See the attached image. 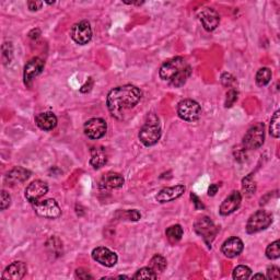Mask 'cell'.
<instances>
[{
    "mask_svg": "<svg viewBox=\"0 0 280 280\" xmlns=\"http://www.w3.org/2000/svg\"><path fill=\"white\" fill-rule=\"evenodd\" d=\"M184 192H185V186L178 184V185H175V186L165 187L163 189H161L158 193L156 199L159 202H161V204H164V202H169V201L180 198L181 196L184 194Z\"/></svg>",
    "mask_w": 280,
    "mask_h": 280,
    "instance_id": "e0dca14e",
    "label": "cell"
},
{
    "mask_svg": "<svg viewBox=\"0 0 280 280\" xmlns=\"http://www.w3.org/2000/svg\"><path fill=\"white\" fill-rule=\"evenodd\" d=\"M161 138V128L159 121L154 115H151L148 118L146 124L142 126L139 132V140L141 144L146 147H151L157 144Z\"/></svg>",
    "mask_w": 280,
    "mask_h": 280,
    "instance_id": "3957f363",
    "label": "cell"
},
{
    "mask_svg": "<svg viewBox=\"0 0 280 280\" xmlns=\"http://www.w3.org/2000/svg\"><path fill=\"white\" fill-rule=\"evenodd\" d=\"M33 208L40 217L47 219H57L62 214L61 207L55 199H44L39 200L33 204Z\"/></svg>",
    "mask_w": 280,
    "mask_h": 280,
    "instance_id": "ba28073f",
    "label": "cell"
},
{
    "mask_svg": "<svg viewBox=\"0 0 280 280\" xmlns=\"http://www.w3.org/2000/svg\"><path fill=\"white\" fill-rule=\"evenodd\" d=\"M252 278L253 279H261V280H264L265 276L263 275V273H255V275Z\"/></svg>",
    "mask_w": 280,
    "mask_h": 280,
    "instance_id": "b9f144b4",
    "label": "cell"
},
{
    "mask_svg": "<svg viewBox=\"0 0 280 280\" xmlns=\"http://www.w3.org/2000/svg\"><path fill=\"white\" fill-rule=\"evenodd\" d=\"M13 57H14V50H13V44L8 43V42H6L3 45V61L5 65H8L13 61Z\"/></svg>",
    "mask_w": 280,
    "mask_h": 280,
    "instance_id": "4dcf8cb0",
    "label": "cell"
},
{
    "mask_svg": "<svg viewBox=\"0 0 280 280\" xmlns=\"http://www.w3.org/2000/svg\"><path fill=\"white\" fill-rule=\"evenodd\" d=\"M221 81H222L223 86L229 87V86H231V83L234 81V78L230 74H223L221 77Z\"/></svg>",
    "mask_w": 280,
    "mask_h": 280,
    "instance_id": "d590c367",
    "label": "cell"
},
{
    "mask_svg": "<svg viewBox=\"0 0 280 280\" xmlns=\"http://www.w3.org/2000/svg\"><path fill=\"white\" fill-rule=\"evenodd\" d=\"M183 228L181 227L180 224H174V225H172V227L168 228L165 231V234H166V237H168L169 241L171 243H176L180 241L182 239V236H183Z\"/></svg>",
    "mask_w": 280,
    "mask_h": 280,
    "instance_id": "603a6c76",
    "label": "cell"
},
{
    "mask_svg": "<svg viewBox=\"0 0 280 280\" xmlns=\"http://www.w3.org/2000/svg\"><path fill=\"white\" fill-rule=\"evenodd\" d=\"M49 192V185L43 181L37 180L32 182L26 189V198L31 202V204H35L38 202L44 195Z\"/></svg>",
    "mask_w": 280,
    "mask_h": 280,
    "instance_id": "4fadbf2b",
    "label": "cell"
},
{
    "mask_svg": "<svg viewBox=\"0 0 280 280\" xmlns=\"http://www.w3.org/2000/svg\"><path fill=\"white\" fill-rule=\"evenodd\" d=\"M125 180L124 177L120 173H115V172H110L100 181V187L104 189H114V188H120L124 185Z\"/></svg>",
    "mask_w": 280,
    "mask_h": 280,
    "instance_id": "ffe728a7",
    "label": "cell"
},
{
    "mask_svg": "<svg viewBox=\"0 0 280 280\" xmlns=\"http://www.w3.org/2000/svg\"><path fill=\"white\" fill-rule=\"evenodd\" d=\"M280 269L277 266L268 267L267 269V277L269 279H279L280 277Z\"/></svg>",
    "mask_w": 280,
    "mask_h": 280,
    "instance_id": "836d02e7",
    "label": "cell"
},
{
    "mask_svg": "<svg viewBox=\"0 0 280 280\" xmlns=\"http://www.w3.org/2000/svg\"><path fill=\"white\" fill-rule=\"evenodd\" d=\"M35 123H37L39 128L45 130V132H49V130H53L57 126V117L52 112L40 113L35 117Z\"/></svg>",
    "mask_w": 280,
    "mask_h": 280,
    "instance_id": "44dd1931",
    "label": "cell"
},
{
    "mask_svg": "<svg viewBox=\"0 0 280 280\" xmlns=\"http://www.w3.org/2000/svg\"><path fill=\"white\" fill-rule=\"evenodd\" d=\"M177 114L183 121L195 122L200 117L201 107L194 100H183L177 105Z\"/></svg>",
    "mask_w": 280,
    "mask_h": 280,
    "instance_id": "8992f818",
    "label": "cell"
},
{
    "mask_svg": "<svg viewBox=\"0 0 280 280\" xmlns=\"http://www.w3.org/2000/svg\"><path fill=\"white\" fill-rule=\"evenodd\" d=\"M190 74H192V68L182 57H175L165 62L159 71L160 78L175 88L185 85Z\"/></svg>",
    "mask_w": 280,
    "mask_h": 280,
    "instance_id": "7a4b0ae2",
    "label": "cell"
},
{
    "mask_svg": "<svg viewBox=\"0 0 280 280\" xmlns=\"http://www.w3.org/2000/svg\"><path fill=\"white\" fill-rule=\"evenodd\" d=\"M252 275V270L249 269L247 266L244 265H240L237 266L236 268H234L233 270V279H248Z\"/></svg>",
    "mask_w": 280,
    "mask_h": 280,
    "instance_id": "f1b7e54d",
    "label": "cell"
},
{
    "mask_svg": "<svg viewBox=\"0 0 280 280\" xmlns=\"http://www.w3.org/2000/svg\"><path fill=\"white\" fill-rule=\"evenodd\" d=\"M76 277L82 279V280H88V279H93V277L89 273L88 270L83 269V268H78V269L76 270Z\"/></svg>",
    "mask_w": 280,
    "mask_h": 280,
    "instance_id": "e575fe53",
    "label": "cell"
},
{
    "mask_svg": "<svg viewBox=\"0 0 280 280\" xmlns=\"http://www.w3.org/2000/svg\"><path fill=\"white\" fill-rule=\"evenodd\" d=\"M166 259L163 257V256H161L159 254H156L153 256L150 260V268L156 271V272H163L166 268Z\"/></svg>",
    "mask_w": 280,
    "mask_h": 280,
    "instance_id": "d4e9b609",
    "label": "cell"
},
{
    "mask_svg": "<svg viewBox=\"0 0 280 280\" xmlns=\"http://www.w3.org/2000/svg\"><path fill=\"white\" fill-rule=\"evenodd\" d=\"M265 139V127L263 123H257L247 130L243 138V146L248 150H255L263 146Z\"/></svg>",
    "mask_w": 280,
    "mask_h": 280,
    "instance_id": "277c9868",
    "label": "cell"
},
{
    "mask_svg": "<svg viewBox=\"0 0 280 280\" xmlns=\"http://www.w3.org/2000/svg\"><path fill=\"white\" fill-rule=\"evenodd\" d=\"M158 275L150 267H144L135 273L134 279H157Z\"/></svg>",
    "mask_w": 280,
    "mask_h": 280,
    "instance_id": "4316f807",
    "label": "cell"
},
{
    "mask_svg": "<svg viewBox=\"0 0 280 280\" xmlns=\"http://www.w3.org/2000/svg\"><path fill=\"white\" fill-rule=\"evenodd\" d=\"M271 70L267 67L260 68L257 74H256V83H257L258 87H265L271 80Z\"/></svg>",
    "mask_w": 280,
    "mask_h": 280,
    "instance_id": "cb8c5ba5",
    "label": "cell"
},
{
    "mask_svg": "<svg viewBox=\"0 0 280 280\" xmlns=\"http://www.w3.org/2000/svg\"><path fill=\"white\" fill-rule=\"evenodd\" d=\"M70 37L77 44L79 45H86L92 39V29L90 23L87 20H83L71 28Z\"/></svg>",
    "mask_w": 280,
    "mask_h": 280,
    "instance_id": "9c48e42d",
    "label": "cell"
},
{
    "mask_svg": "<svg viewBox=\"0 0 280 280\" xmlns=\"http://www.w3.org/2000/svg\"><path fill=\"white\" fill-rule=\"evenodd\" d=\"M190 198L193 199V202H194V205H195L196 209H204L205 206L202 205V202L199 200V198L197 197V196L194 195V194H192V195H190Z\"/></svg>",
    "mask_w": 280,
    "mask_h": 280,
    "instance_id": "74e56055",
    "label": "cell"
},
{
    "mask_svg": "<svg viewBox=\"0 0 280 280\" xmlns=\"http://www.w3.org/2000/svg\"><path fill=\"white\" fill-rule=\"evenodd\" d=\"M272 222L270 213L265 210H258L248 218L246 223V232L248 234H254L267 229Z\"/></svg>",
    "mask_w": 280,
    "mask_h": 280,
    "instance_id": "5b68a950",
    "label": "cell"
},
{
    "mask_svg": "<svg viewBox=\"0 0 280 280\" xmlns=\"http://www.w3.org/2000/svg\"><path fill=\"white\" fill-rule=\"evenodd\" d=\"M242 188L246 195H253L256 190V185L255 182L253 181L252 174H248L246 177L243 178L242 181Z\"/></svg>",
    "mask_w": 280,
    "mask_h": 280,
    "instance_id": "f546056e",
    "label": "cell"
},
{
    "mask_svg": "<svg viewBox=\"0 0 280 280\" xmlns=\"http://www.w3.org/2000/svg\"><path fill=\"white\" fill-rule=\"evenodd\" d=\"M198 17L202 23V27L208 32H211L216 30L220 23V16L216 10L212 8H204L200 9Z\"/></svg>",
    "mask_w": 280,
    "mask_h": 280,
    "instance_id": "5bb4252c",
    "label": "cell"
},
{
    "mask_svg": "<svg viewBox=\"0 0 280 280\" xmlns=\"http://www.w3.org/2000/svg\"><path fill=\"white\" fill-rule=\"evenodd\" d=\"M218 189H219V186L217 185V184H212V185H210V187L208 188V195H209V196H214V195L217 194Z\"/></svg>",
    "mask_w": 280,
    "mask_h": 280,
    "instance_id": "60d3db41",
    "label": "cell"
},
{
    "mask_svg": "<svg viewBox=\"0 0 280 280\" xmlns=\"http://www.w3.org/2000/svg\"><path fill=\"white\" fill-rule=\"evenodd\" d=\"M92 258L97 261V263L105 267L115 266L118 260L116 253L112 252L111 249L104 246L95 247L92 251Z\"/></svg>",
    "mask_w": 280,
    "mask_h": 280,
    "instance_id": "7c38bea8",
    "label": "cell"
},
{
    "mask_svg": "<svg viewBox=\"0 0 280 280\" xmlns=\"http://www.w3.org/2000/svg\"><path fill=\"white\" fill-rule=\"evenodd\" d=\"M237 100V92L234 89H231L227 93V100H225V107H231Z\"/></svg>",
    "mask_w": 280,
    "mask_h": 280,
    "instance_id": "1f68e13d",
    "label": "cell"
},
{
    "mask_svg": "<svg viewBox=\"0 0 280 280\" xmlns=\"http://www.w3.org/2000/svg\"><path fill=\"white\" fill-rule=\"evenodd\" d=\"M93 86V80L92 78H89V83L87 82L85 86H83L81 89H80V91L82 93H85V92H88V91H90L91 90V87Z\"/></svg>",
    "mask_w": 280,
    "mask_h": 280,
    "instance_id": "ab89813d",
    "label": "cell"
},
{
    "mask_svg": "<svg viewBox=\"0 0 280 280\" xmlns=\"http://www.w3.org/2000/svg\"><path fill=\"white\" fill-rule=\"evenodd\" d=\"M30 176H31V172L29 170L21 168V166H16L15 169L8 172L7 175H6L5 181L8 185H16V184H21L26 182Z\"/></svg>",
    "mask_w": 280,
    "mask_h": 280,
    "instance_id": "d6986e66",
    "label": "cell"
},
{
    "mask_svg": "<svg viewBox=\"0 0 280 280\" xmlns=\"http://www.w3.org/2000/svg\"><path fill=\"white\" fill-rule=\"evenodd\" d=\"M280 112L276 111L275 114L272 115L271 121H270V127H269V133L272 137L275 138H279L280 136Z\"/></svg>",
    "mask_w": 280,
    "mask_h": 280,
    "instance_id": "484cf974",
    "label": "cell"
},
{
    "mask_svg": "<svg viewBox=\"0 0 280 280\" xmlns=\"http://www.w3.org/2000/svg\"><path fill=\"white\" fill-rule=\"evenodd\" d=\"M28 271L27 265L23 261H14L3 272V278L8 280H20Z\"/></svg>",
    "mask_w": 280,
    "mask_h": 280,
    "instance_id": "ac0fdd59",
    "label": "cell"
},
{
    "mask_svg": "<svg viewBox=\"0 0 280 280\" xmlns=\"http://www.w3.org/2000/svg\"><path fill=\"white\" fill-rule=\"evenodd\" d=\"M142 93L139 88L132 85H126L114 88L107 95V109L111 114L122 120L124 112L130 110L139 103Z\"/></svg>",
    "mask_w": 280,
    "mask_h": 280,
    "instance_id": "6da1fadb",
    "label": "cell"
},
{
    "mask_svg": "<svg viewBox=\"0 0 280 280\" xmlns=\"http://www.w3.org/2000/svg\"><path fill=\"white\" fill-rule=\"evenodd\" d=\"M126 213L128 214L129 220H133V221H137V220H139L141 217V214L137 210H128Z\"/></svg>",
    "mask_w": 280,
    "mask_h": 280,
    "instance_id": "f35d334b",
    "label": "cell"
},
{
    "mask_svg": "<svg viewBox=\"0 0 280 280\" xmlns=\"http://www.w3.org/2000/svg\"><path fill=\"white\" fill-rule=\"evenodd\" d=\"M107 125L102 118H91L85 124V134L88 138L97 140L106 134Z\"/></svg>",
    "mask_w": 280,
    "mask_h": 280,
    "instance_id": "30bf717a",
    "label": "cell"
},
{
    "mask_svg": "<svg viewBox=\"0 0 280 280\" xmlns=\"http://www.w3.org/2000/svg\"><path fill=\"white\" fill-rule=\"evenodd\" d=\"M242 201V196L241 193L237 192V190H234L232 192L227 198H225L221 206H220L219 212L221 216H229V214L233 213L235 210H237V208L240 207Z\"/></svg>",
    "mask_w": 280,
    "mask_h": 280,
    "instance_id": "9a60e30c",
    "label": "cell"
},
{
    "mask_svg": "<svg viewBox=\"0 0 280 280\" xmlns=\"http://www.w3.org/2000/svg\"><path fill=\"white\" fill-rule=\"evenodd\" d=\"M266 256L269 259H277L280 257V241L272 242L266 248Z\"/></svg>",
    "mask_w": 280,
    "mask_h": 280,
    "instance_id": "83f0119b",
    "label": "cell"
},
{
    "mask_svg": "<svg viewBox=\"0 0 280 280\" xmlns=\"http://www.w3.org/2000/svg\"><path fill=\"white\" fill-rule=\"evenodd\" d=\"M194 229L196 233L200 235L208 245H210V243L214 239V236L217 235V232H218L216 225H214V223L211 221L210 218H208L206 216L199 217L197 220H196V222L194 224Z\"/></svg>",
    "mask_w": 280,
    "mask_h": 280,
    "instance_id": "52a82bcc",
    "label": "cell"
},
{
    "mask_svg": "<svg viewBox=\"0 0 280 280\" xmlns=\"http://www.w3.org/2000/svg\"><path fill=\"white\" fill-rule=\"evenodd\" d=\"M2 210H6L7 208H9L11 204V197L10 195L6 192V190H2Z\"/></svg>",
    "mask_w": 280,
    "mask_h": 280,
    "instance_id": "d6a6232c",
    "label": "cell"
},
{
    "mask_svg": "<svg viewBox=\"0 0 280 280\" xmlns=\"http://www.w3.org/2000/svg\"><path fill=\"white\" fill-rule=\"evenodd\" d=\"M44 67L45 63L40 57H34L31 61H29L25 67V73H23V79H25L26 86H31L35 77H38L44 70Z\"/></svg>",
    "mask_w": 280,
    "mask_h": 280,
    "instance_id": "8fae6325",
    "label": "cell"
},
{
    "mask_svg": "<svg viewBox=\"0 0 280 280\" xmlns=\"http://www.w3.org/2000/svg\"><path fill=\"white\" fill-rule=\"evenodd\" d=\"M107 162V157L103 148H93L91 150L90 164L94 169H101Z\"/></svg>",
    "mask_w": 280,
    "mask_h": 280,
    "instance_id": "7402d4cb",
    "label": "cell"
},
{
    "mask_svg": "<svg viewBox=\"0 0 280 280\" xmlns=\"http://www.w3.org/2000/svg\"><path fill=\"white\" fill-rule=\"evenodd\" d=\"M244 244L240 237L232 236L229 237L228 240H225L221 246V252L229 258H233L239 256L243 251Z\"/></svg>",
    "mask_w": 280,
    "mask_h": 280,
    "instance_id": "2e32d148",
    "label": "cell"
},
{
    "mask_svg": "<svg viewBox=\"0 0 280 280\" xmlns=\"http://www.w3.org/2000/svg\"><path fill=\"white\" fill-rule=\"evenodd\" d=\"M43 3L41 2H28V7L31 11H38L42 8Z\"/></svg>",
    "mask_w": 280,
    "mask_h": 280,
    "instance_id": "8d00e7d4",
    "label": "cell"
}]
</instances>
